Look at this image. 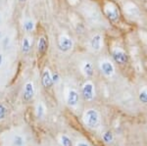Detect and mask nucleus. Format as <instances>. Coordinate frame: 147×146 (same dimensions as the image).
Returning a JSON list of instances; mask_svg holds the SVG:
<instances>
[{
	"label": "nucleus",
	"mask_w": 147,
	"mask_h": 146,
	"mask_svg": "<svg viewBox=\"0 0 147 146\" xmlns=\"http://www.w3.org/2000/svg\"><path fill=\"white\" fill-rule=\"evenodd\" d=\"M100 10L109 24L122 34H129L136 30V25L127 20L122 7L115 0H101Z\"/></svg>",
	"instance_id": "1"
},
{
	"label": "nucleus",
	"mask_w": 147,
	"mask_h": 146,
	"mask_svg": "<svg viewBox=\"0 0 147 146\" xmlns=\"http://www.w3.org/2000/svg\"><path fill=\"white\" fill-rule=\"evenodd\" d=\"M109 52L114 64L120 67H127L130 65L129 53L127 49V46H125L123 42L115 40L109 47Z\"/></svg>",
	"instance_id": "2"
},
{
	"label": "nucleus",
	"mask_w": 147,
	"mask_h": 146,
	"mask_svg": "<svg viewBox=\"0 0 147 146\" xmlns=\"http://www.w3.org/2000/svg\"><path fill=\"white\" fill-rule=\"evenodd\" d=\"M122 9L127 20L129 22L134 23V25H136L139 21H141L143 19V14H142L141 8L137 5V3L134 2V0H125Z\"/></svg>",
	"instance_id": "3"
},
{
	"label": "nucleus",
	"mask_w": 147,
	"mask_h": 146,
	"mask_svg": "<svg viewBox=\"0 0 147 146\" xmlns=\"http://www.w3.org/2000/svg\"><path fill=\"white\" fill-rule=\"evenodd\" d=\"M84 124H86L88 128H95L99 124V114L96 110L89 109L85 112L84 117Z\"/></svg>",
	"instance_id": "4"
},
{
	"label": "nucleus",
	"mask_w": 147,
	"mask_h": 146,
	"mask_svg": "<svg viewBox=\"0 0 147 146\" xmlns=\"http://www.w3.org/2000/svg\"><path fill=\"white\" fill-rule=\"evenodd\" d=\"M99 69L101 73L107 77H112L116 73L115 64L112 60H102L99 64Z\"/></svg>",
	"instance_id": "5"
},
{
	"label": "nucleus",
	"mask_w": 147,
	"mask_h": 146,
	"mask_svg": "<svg viewBox=\"0 0 147 146\" xmlns=\"http://www.w3.org/2000/svg\"><path fill=\"white\" fill-rule=\"evenodd\" d=\"M74 47V41L69 35L61 34L58 38V48L62 52H69Z\"/></svg>",
	"instance_id": "6"
},
{
	"label": "nucleus",
	"mask_w": 147,
	"mask_h": 146,
	"mask_svg": "<svg viewBox=\"0 0 147 146\" xmlns=\"http://www.w3.org/2000/svg\"><path fill=\"white\" fill-rule=\"evenodd\" d=\"M89 46L93 51L99 52L104 46V37L101 34H95L92 35L89 40Z\"/></svg>",
	"instance_id": "7"
},
{
	"label": "nucleus",
	"mask_w": 147,
	"mask_h": 146,
	"mask_svg": "<svg viewBox=\"0 0 147 146\" xmlns=\"http://www.w3.org/2000/svg\"><path fill=\"white\" fill-rule=\"evenodd\" d=\"M82 96L86 101H91L94 98V85L91 81H86L82 88Z\"/></svg>",
	"instance_id": "8"
},
{
	"label": "nucleus",
	"mask_w": 147,
	"mask_h": 146,
	"mask_svg": "<svg viewBox=\"0 0 147 146\" xmlns=\"http://www.w3.org/2000/svg\"><path fill=\"white\" fill-rule=\"evenodd\" d=\"M34 84L32 82H28L25 85V89H24V94H23V98L25 101H30L34 98Z\"/></svg>",
	"instance_id": "9"
},
{
	"label": "nucleus",
	"mask_w": 147,
	"mask_h": 146,
	"mask_svg": "<svg viewBox=\"0 0 147 146\" xmlns=\"http://www.w3.org/2000/svg\"><path fill=\"white\" fill-rule=\"evenodd\" d=\"M42 84H43L44 87L50 88L53 85V81H52V76L50 74V71L48 69H45L43 71V74H42V79H41Z\"/></svg>",
	"instance_id": "10"
},
{
	"label": "nucleus",
	"mask_w": 147,
	"mask_h": 146,
	"mask_svg": "<svg viewBox=\"0 0 147 146\" xmlns=\"http://www.w3.org/2000/svg\"><path fill=\"white\" fill-rule=\"evenodd\" d=\"M79 102V93L74 89H71L67 95V103L71 107H75Z\"/></svg>",
	"instance_id": "11"
},
{
	"label": "nucleus",
	"mask_w": 147,
	"mask_h": 146,
	"mask_svg": "<svg viewBox=\"0 0 147 146\" xmlns=\"http://www.w3.org/2000/svg\"><path fill=\"white\" fill-rule=\"evenodd\" d=\"M82 73L84 74L85 77H92L94 75V67L93 64L89 61H86L84 62V66H82Z\"/></svg>",
	"instance_id": "12"
},
{
	"label": "nucleus",
	"mask_w": 147,
	"mask_h": 146,
	"mask_svg": "<svg viewBox=\"0 0 147 146\" xmlns=\"http://www.w3.org/2000/svg\"><path fill=\"white\" fill-rule=\"evenodd\" d=\"M47 48H48V43H47L46 38L45 37H40L38 43H37V50H38L39 54H41V55L45 54Z\"/></svg>",
	"instance_id": "13"
},
{
	"label": "nucleus",
	"mask_w": 147,
	"mask_h": 146,
	"mask_svg": "<svg viewBox=\"0 0 147 146\" xmlns=\"http://www.w3.org/2000/svg\"><path fill=\"white\" fill-rule=\"evenodd\" d=\"M138 100L142 104H147V86H142L138 92Z\"/></svg>",
	"instance_id": "14"
},
{
	"label": "nucleus",
	"mask_w": 147,
	"mask_h": 146,
	"mask_svg": "<svg viewBox=\"0 0 147 146\" xmlns=\"http://www.w3.org/2000/svg\"><path fill=\"white\" fill-rule=\"evenodd\" d=\"M30 50V42L28 38H24L22 44V51L24 53H28Z\"/></svg>",
	"instance_id": "15"
},
{
	"label": "nucleus",
	"mask_w": 147,
	"mask_h": 146,
	"mask_svg": "<svg viewBox=\"0 0 147 146\" xmlns=\"http://www.w3.org/2000/svg\"><path fill=\"white\" fill-rule=\"evenodd\" d=\"M102 138H103V140L105 141L106 143H110V142H112L113 139H114L113 133H111L110 131H106V133L103 135V136H102Z\"/></svg>",
	"instance_id": "16"
},
{
	"label": "nucleus",
	"mask_w": 147,
	"mask_h": 146,
	"mask_svg": "<svg viewBox=\"0 0 147 146\" xmlns=\"http://www.w3.org/2000/svg\"><path fill=\"white\" fill-rule=\"evenodd\" d=\"M34 25L32 21L28 20L24 23V29L26 30V32H32V30H34Z\"/></svg>",
	"instance_id": "17"
},
{
	"label": "nucleus",
	"mask_w": 147,
	"mask_h": 146,
	"mask_svg": "<svg viewBox=\"0 0 147 146\" xmlns=\"http://www.w3.org/2000/svg\"><path fill=\"white\" fill-rule=\"evenodd\" d=\"M61 143H62L63 146H72V141L67 135L61 136Z\"/></svg>",
	"instance_id": "18"
},
{
	"label": "nucleus",
	"mask_w": 147,
	"mask_h": 146,
	"mask_svg": "<svg viewBox=\"0 0 147 146\" xmlns=\"http://www.w3.org/2000/svg\"><path fill=\"white\" fill-rule=\"evenodd\" d=\"M6 115V108L2 104H0V120H2Z\"/></svg>",
	"instance_id": "19"
},
{
	"label": "nucleus",
	"mask_w": 147,
	"mask_h": 146,
	"mask_svg": "<svg viewBox=\"0 0 147 146\" xmlns=\"http://www.w3.org/2000/svg\"><path fill=\"white\" fill-rule=\"evenodd\" d=\"M43 113H44L43 106L40 104V105H38V107H37V117L41 118L42 116H43Z\"/></svg>",
	"instance_id": "20"
},
{
	"label": "nucleus",
	"mask_w": 147,
	"mask_h": 146,
	"mask_svg": "<svg viewBox=\"0 0 147 146\" xmlns=\"http://www.w3.org/2000/svg\"><path fill=\"white\" fill-rule=\"evenodd\" d=\"M15 144L17 146H21L23 144V138L19 135H16L15 136Z\"/></svg>",
	"instance_id": "21"
},
{
	"label": "nucleus",
	"mask_w": 147,
	"mask_h": 146,
	"mask_svg": "<svg viewBox=\"0 0 147 146\" xmlns=\"http://www.w3.org/2000/svg\"><path fill=\"white\" fill-rule=\"evenodd\" d=\"M52 81H53V83H57L59 81H60V77H59L58 74H54L52 76Z\"/></svg>",
	"instance_id": "22"
},
{
	"label": "nucleus",
	"mask_w": 147,
	"mask_h": 146,
	"mask_svg": "<svg viewBox=\"0 0 147 146\" xmlns=\"http://www.w3.org/2000/svg\"><path fill=\"white\" fill-rule=\"evenodd\" d=\"M77 146H89V145L86 144V143H84V142H79L77 144Z\"/></svg>",
	"instance_id": "23"
},
{
	"label": "nucleus",
	"mask_w": 147,
	"mask_h": 146,
	"mask_svg": "<svg viewBox=\"0 0 147 146\" xmlns=\"http://www.w3.org/2000/svg\"><path fill=\"white\" fill-rule=\"evenodd\" d=\"M2 61H3V56H2V54H0V66L2 64Z\"/></svg>",
	"instance_id": "24"
},
{
	"label": "nucleus",
	"mask_w": 147,
	"mask_h": 146,
	"mask_svg": "<svg viewBox=\"0 0 147 146\" xmlns=\"http://www.w3.org/2000/svg\"><path fill=\"white\" fill-rule=\"evenodd\" d=\"M21 2H25V1H27V0H20Z\"/></svg>",
	"instance_id": "25"
},
{
	"label": "nucleus",
	"mask_w": 147,
	"mask_h": 146,
	"mask_svg": "<svg viewBox=\"0 0 147 146\" xmlns=\"http://www.w3.org/2000/svg\"><path fill=\"white\" fill-rule=\"evenodd\" d=\"M0 36H1V32H0Z\"/></svg>",
	"instance_id": "26"
}]
</instances>
